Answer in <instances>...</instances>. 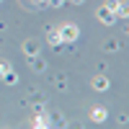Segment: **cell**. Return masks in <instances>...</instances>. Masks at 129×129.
I'll return each mask as SVG.
<instances>
[{
    "mask_svg": "<svg viewBox=\"0 0 129 129\" xmlns=\"http://www.w3.org/2000/svg\"><path fill=\"white\" fill-rule=\"evenodd\" d=\"M98 18H101V21H106V23H111V21H114V16L109 13V8H106V5L98 10Z\"/></svg>",
    "mask_w": 129,
    "mask_h": 129,
    "instance_id": "277c9868",
    "label": "cell"
},
{
    "mask_svg": "<svg viewBox=\"0 0 129 129\" xmlns=\"http://www.w3.org/2000/svg\"><path fill=\"white\" fill-rule=\"evenodd\" d=\"M93 85H95L98 90H106V88H109V78H103V75H98V78L93 80Z\"/></svg>",
    "mask_w": 129,
    "mask_h": 129,
    "instance_id": "3957f363",
    "label": "cell"
},
{
    "mask_svg": "<svg viewBox=\"0 0 129 129\" xmlns=\"http://www.w3.org/2000/svg\"><path fill=\"white\" fill-rule=\"evenodd\" d=\"M90 119L93 121H103L106 119V109H103V106H95V109L90 111Z\"/></svg>",
    "mask_w": 129,
    "mask_h": 129,
    "instance_id": "7a4b0ae2",
    "label": "cell"
},
{
    "mask_svg": "<svg viewBox=\"0 0 129 129\" xmlns=\"http://www.w3.org/2000/svg\"><path fill=\"white\" fill-rule=\"evenodd\" d=\"M26 54H28V57L36 54V44H34V41H28V44H26Z\"/></svg>",
    "mask_w": 129,
    "mask_h": 129,
    "instance_id": "5b68a950",
    "label": "cell"
},
{
    "mask_svg": "<svg viewBox=\"0 0 129 129\" xmlns=\"http://www.w3.org/2000/svg\"><path fill=\"white\" fill-rule=\"evenodd\" d=\"M8 72H10V64L3 62V64H0V75H8Z\"/></svg>",
    "mask_w": 129,
    "mask_h": 129,
    "instance_id": "52a82bcc",
    "label": "cell"
},
{
    "mask_svg": "<svg viewBox=\"0 0 129 129\" xmlns=\"http://www.w3.org/2000/svg\"><path fill=\"white\" fill-rule=\"evenodd\" d=\"M49 41H52V44H59V41H62V36L57 34V31H52V34H49Z\"/></svg>",
    "mask_w": 129,
    "mask_h": 129,
    "instance_id": "8992f818",
    "label": "cell"
},
{
    "mask_svg": "<svg viewBox=\"0 0 129 129\" xmlns=\"http://www.w3.org/2000/svg\"><path fill=\"white\" fill-rule=\"evenodd\" d=\"M59 36L67 39V41H75V39H78V26H75V23H64L59 28Z\"/></svg>",
    "mask_w": 129,
    "mask_h": 129,
    "instance_id": "6da1fadb",
    "label": "cell"
}]
</instances>
